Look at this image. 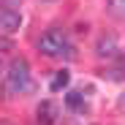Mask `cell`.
Wrapping results in <instances>:
<instances>
[{
  "label": "cell",
  "instance_id": "cell-1",
  "mask_svg": "<svg viewBox=\"0 0 125 125\" xmlns=\"http://www.w3.org/2000/svg\"><path fill=\"white\" fill-rule=\"evenodd\" d=\"M25 90H30V68H27V60L19 57V60H14L11 65H8L3 93L8 98H14V95H22Z\"/></svg>",
  "mask_w": 125,
  "mask_h": 125
},
{
  "label": "cell",
  "instance_id": "cell-2",
  "mask_svg": "<svg viewBox=\"0 0 125 125\" xmlns=\"http://www.w3.org/2000/svg\"><path fill=\"white\" fill-rule=\"evenodd\" d=\"M38 49L44 52V54H49V57H60V54L73 57V49H71V44H68L65 33H62V30H57V27H52V30H46L44 35H41Z\"/></svg>",
  "mask_w": 125,
  "mask_h": 125
},
{
  "label": "cell",
  "instance_id": "cell-3",
  "mask_svg": "<svg viewBox=\"0 0 125 125\" xmlns=\"http://www.w3.org/2000/svg\"><path fill=\"white\" fill-rule=\"evenodd\" d=\"M22 25V16L19 11H11V8H0V33H14Z\"/></svg>",
  "mask_w": 125,
  "mask_h": 125
},
{
  "label": "cell",
  "instance_id": "cell-4",
  "mask_svg": "<svg viewBox=\"0 0 125 125\" xmlns=\"http://www.w3.org/2000/svg\"><path fill=\"white\" fill-rule=\"evenodd\" d=\"M54 120H57V103L44 101L38 106V125H54Z\"/></svg>",
  "mask_w": 125,
  "mask_h": 125
},
{
  "label": "cell",
  "instance_id": "cell-5",
  "mask_svg": "<svg viewBox=\"0 0 125 125\" xmlns=\"http://www.w3.org/2000/svg\"><path fill=\"white\" fill-rule=\"evenodd\" d=\"M98 54H101V57H114V54H117V41H114V35H103V38L98 41Z\"/></svg>",
  "mask_w": 125,
  "mask_h": 125
},
{
  "label": "cell",
  "instance_id": "cell-6",
  "mask_svg": "<svg viewBox=\"0 0 125 125\" xmlns=\"http://www.w3.org/2000/svg\"><path fill=\"white\" fill-rule=\"evenodd\" d=\"M68 82H71V73L65 71V68H62V71H57L54 73V79H52V93H57V90H62V87H68Z\"/></svg>",
  "mask_w": 125,
  "mask_h": 125
},
{
  "label": "cell",
  "instance_id": "cell-7",
  "mask_svg": "<svg viewBox=\"0 0 125 125\" xmlns=\"http://www.w3.org/2000/svg\"><path fill=\"white\" fill-rule=\"evenodd\" d=\"M109 11L120 19H125V0H109Z\"/></svg>",
  "mask_w": 125,
  "mask_h": 125
},
{
  "label": "cell",
  "instance_id": "cell-8",
  "mask_svg": "<svg viewBox=\"0 0 125 125\" xmlns=\"http://www.w3.org/2000/svg\"><path fill=\"white\" fill-rule=\"evenodd\" d=\"M65 103L71 109H82V93H68L65 95Z\"/></svg>",
  "mask_w": 125,
  "mask_h": 125
},
{
  "label": "cell",
  "instance_id": "cell-9",
  "mask_svg": "<svg viewBox=\"0 0 125 125\" xmlns=\"http://www.w3.org/2000/svg\"><path fill=\"white\" fill-rule=\"evenodd\" d=\"M0 49H14V44H11V41H3V38H0Z\"/></svg>",
  "mask_w": 125,
  "mask_h": 125
},
{
  "label": "cell",
  "instance_id": "cell-10",
  "mask_svg": "<svg viewBox=\"0 0 125 125\" xmlns=\"http://www.w3.org/2000/svg\"><path fill=\"white\" fill-rule=\"evenodd\" d=\"M120 103H122V106H125V95H122V98H120Z\"/></svg>",
  "mask_w": 125,
  "mask_h": 125
},
{
  "label": "cell",
  "instance_id": "cell-11",
  "mask_svg": "<svg viewBox=\"0 0 125 125\" xmlns=\"http://www.w3.org/2000/svg\"><path fill=\"white\" fill-rule=\"evenodd\" d=\"M122 68H125V57H122Z\"/></svg>",
  "mask_w": 125,
  "mask_h": 125
}]
</instances>
